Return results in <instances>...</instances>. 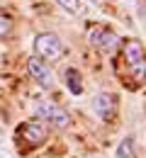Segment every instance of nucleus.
<instances>
[{"mask_svg": "<svg viewBox=\"0 0 146 158\" xmlns=\"http://www.w3.org/2000/svg\"><path fill=\"white\" fill-rule=\"evenodd\" d=\"M66 54V46L59 34L54 32H42L34 37V56L42 61H59Z\"/></svg>", "mask_w": 146, "mask_h": 158, "instance_id": "obj_1", "label": "nucleus"}, {"mask_svg": "<svg viewBox=\"0 0 146 158\" xmlns=\"http://www.w3.org/2000/svg\"><path fill=\"white\" fill-rule=\"evenodd\" d=\"M124 61H127V68L131 71V76L139 83H146V54H144V46L136 39H129L124 44Z\"/></svg>", "mask_w": 146, "mask_h": 158, "instance_id": "obj_2", "label": "nucleus"}, {"mask_svg": "<svg viewBox=\"0 0 146 158\" xmlns=\"http://www.w3.org/2000/svg\"><path fill=\"white\" fill-rule=\"evenodd\" d=\"M34 114L44 122H49V124H54L56 129H66L68 124H71V114L59 107V105H54V102H49V100H44L37 105V110H34Z\"/></svg>", "mask_w": 146, "mask_h": 158, "instance_id": "obj_3", "label": "nucleus"}, {"mask_svg": "<svg viewBox=\"0 0 146 158\" xmlns=\"http://www.w3.org/2000/svg\"><path fill=\"white\" fill-rule=\"evenodd\" d=\"M88 39H90V44H93L95 49H100L102 54H115V51L119 49V44H122V39H119L112 29H100V27L90 29Z\"/></svg>", "mask_w": 146, "mask_h": 158, "instance_id": "obj_4", "label": "nucleus"}, {"mask_svg": "<svg viewBox=\"0 0 146 158\" xmlns=\"http://www.w3.org/2000/svg\"><path fill=\"white\" fill-rule=\"evenodd\" d=\"M27 71H29L32 80H37L44 90H51V88L56 85V78H54V73H51V68H49L46 61L37 59V56H29V61H27Z\"/></svg>", "mask_w": 146, "mask_h": 158, "instance_id": "obj_5", "label": "nucleus"}, {"mask_svg": "<svg viewBox=\"0 0 146 158\" xmlns=\"http://www.w3.org/2000/svg\"><path fill=\"white\" fill-rule=\"evenodd\" d=\"M93 112L102 122H110L115 117V112H117V98L112 93H98L93 98Z\"/></svg>", "mask_w": 146, "mask_h": 158, "instance_id": "obj_6", "label": "nucleus"}, {"mask_svg": "<svg viewBox=\"0 0 146 158\" xmlns=\"http://www.w3.org/2000/svg\"><path fill=\"white\" fill-rule=\"evenodd\" d=\"M20 136L29 146H39V143H44V139H46V129H44L42 124H37V122H24V124H20Z\"/></svg>", "mask_w": 146, "mask_h": 158, "instance_id": "obj_7", "label": "nucleus"}, {"mask_svg": "<svg viewBox=\"0 0 146 158\" xmlns=\"http://www.w3.org/2000/svg\"><path fill=\"white\" fill-rule=\"evenodd\" d=\"M63 78H66V85H68V90H71L73 95H81V93H83L81 73H78L76 68H66V71H63Z\"/></svg>", "mask_w": 146, "mask_h": 158, "instance_id": "obj_8", "label": "nucleus"}, {"mask_svg": "<svg viewBox=\"0 0 146 158\" xmlns=\"http://www.w3.org/2000/svg\"><path fill=\"white\" fill-rule=\"evenodd\" d=\"M117 158H136V148H134V139L124 136L117 146Z\"/></svg>", "mask_w": 146, "mask_h": 158, "instance_id": "obj_9", "label": "nucleus"}, {"mask_svg": "<svg viewBox=\"0 0 146 158\" xmlns=\"http://www.w3.org/2000/svg\"><path fill=\"white\" fill-rule=\"evenodd\" d=\"M59 5H61L66 12H71V15H78L81 10H83V2L81 0H56Z\"/></svg>", "mask_w": 146, "mask_h": 158, "instance_id": "obj_10", "label": "nucleus"}, {"mask_svg": "<svg viewBox=\"0 0 146 158\" xmlns=\"http://www.w3.org/2000/svg\"><path fill=\"white\" fill-rule=\"evenodd\" d=\"M10 24H12V22H10V17L0 12V37H5V34L10 32Z\"/></svg>", "mask_w": 146, "mask_h": 158, "instance_id": "obj_11", "label": "nucleus"}, {"mask_svg": "<svg viewBox=\"0 0 146 158\" xmlns=\"http://www.w3.org/2000/svg\"><path fill=\"white\" fill-rule=\"evenodd\" d=\"M0 141H2V124H0Z\"/></svg>", "mask_w": 146, "mask_h": 158, "instance_id": "obj_12", "label": "nucleus"}]
</instances>
